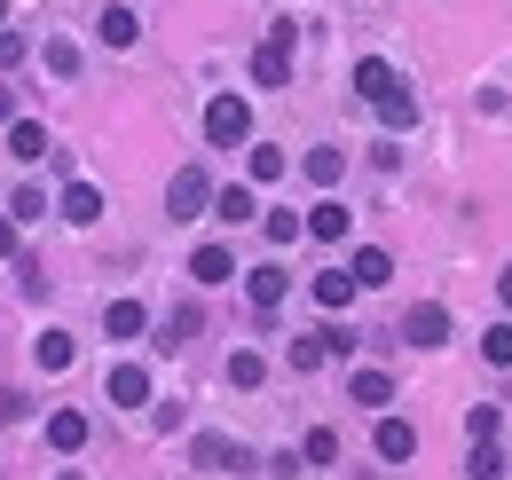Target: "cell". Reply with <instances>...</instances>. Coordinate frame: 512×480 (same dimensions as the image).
Here are the masks:
<instances>
[{
    "instance_id": "ba28073f",
    "label": "cell",
    "mask_w": 512,
    "mask_h": 480,
    "mask_svg": "<svg viewBox=\"0 0 512 480\" xmlns=\"http://www.w3.org/2000/svg\"><path fill=\"white\" fill-rule=\"evenodd\" d=\"M8 150H16V166L56 158V142H48V126H40V119H8Z\"/></svg>"
},
{
    "instance_id": "d590c367",
    "label": "cell",
    "mask_w": 512,
    "mask_h": 480,
    "mask_svg": "<svg viewBox=\"0 0 512 480\" xmlns=\"http://www.w3.org/2000/svg\"><path fill=\"white\" fill-rule=\"evenodd\" d=\"M497 292H505V307H512V268H505V276H497Z\"/></svg>"
},
{
    "instance_id": "f1b7e54d",
    "label": "cell",
    "mask_w": 512,
    "mask_h": 480,
    "mask_svg": "<svg viewBox=\"0 0 512 480\" xmlns=\"http://www.w3.org/2000/svg\"><path fill=\"white\" fill-rule=\"evenodd\" d=\"M40 56H48V71H56V79H79V48H71V40H48Z\"/></svg>"
},
{
    "instance_id": "9c48e42d",
    "label": "cell",
    "mask_w": 512,
    "mask_h": 480,
    "mask_svg": "<svg viewBox=\"0 0 512 480\" xmlns=\"http://www.w3.org/2000/svg\"><path fill=\"white\" fill-rule=\"evenodd\" d=\"M95 40H103V48H134V40H142V16H134L127 0H111V8L95 16Z\"/></svg>"
},
{
    "instance_id": "7c38bea8",
    "label": "cell",
    "mask_w": 512,
    "mask_h": 480,
    "mask_svg": "<svg viewBox=\"0 0 512 480\" xmlns=\"http://www.w3.org/2000/svg\"><path fill=\"white\" fill-rule=\"evenodd\" d=\"M253 87H292V48L284 40H260L253 48Z\"/></svg>"
},
{
    "instance_id": "4316f807",
    "label": "cell",
    "mask_w": 512,
    "mask_h": 480,
    "mask_svg": "<svg viewBox=\"0 0 512 480\" xmlns=\"http://www.w3.org/2000/svg\"><path fill=\"white\" fill-rule=\"evenodd\" d=\"M245 174H253V181H284V150H276V142H253Z\"/></svg>"
},
{
    "instance_id": "ac0fdd59",
    "label": "cell",
    "mask_w": 512,
    "mask_h": 480,
    "mask_svg": "<svg viewBox=\"0 0 512 480\" xmlns=\"http://www.w3.org/2000/svg\"><path fill=\"white\" fill-rule=\"evenodd\" d=\"M347 394H355L363 410H386V402H394V378H386V370H371V362H355V378H347Z\"/></svg>"
},
{
    "instance_id": "9a60e30c",
    "label": "cell",
    "mask_w": 512,
    "mask_h": 480,
    "mask_svg": "<svg viewBox=\"0 0 512 480\" xmlns=\"http://www.w3.org/2000/svg\"><path fill=\"white\" fill-rule=\"evenodd\" d=\"M48 449H56V457H79V449H87V410H56V418H48Z\"/></svg>"
},
{
    "instance_id": "d6986e66",
    "label": "cell",
    "mask_w": 512,
    "mask_h": 480,
    "mask_svg": "<svg viewBox=\"0 0 512 480\" xmlns=\"http://www.w3.org/2000/svg\"><path fill=\"white\" fill-rule=\"evenodd\" d=\"M308 292H316V307H331V315H339V307H355V292H363V284H355L347 268H323V276L308 284Z\"/></svg>"
},
{
    "instance_id": "d4e9b609",
    "label": "cell",
    "mask_w": 512,
    "mask_h": 480,
    "mask_svg": "<svg viewBox=\"0 0 512 480\" xmlns=\"http://www.w3.org/2000/svg\"><path fill=\"white\" fill-rule=\"evenodd\" d=\"M465 480H505V457H497V441H473V457H465Z\"/></svg>"
},
{
    "instance_id": "30bf717a",
    "label": "cell",
    "mask_w": 512,
    "mask_h": 480,
    "mask_svg": "<svg viewBox=\"0 0 512 480\" xmlns=\"http://www.w3.org/2000/svg\"><path fill=\"white\" fill-rule=\"evenodd\" d=\"M103 394H111L119 410H142V402H150V370H142V362H119V370L103 378Z\"/></svg>"
},
{
    "instance_id": "1f68e13d",
    "label": "cell",
    "mask_w": 512,
    "mask_h": 480,
    "mask_svg": "<svg viewBox=\"0 0 512 480\" xmlns=\"http://www.w3.org/2000/svg\"><path fill=\"white\" fill-rule=\"evenodd\" d=\"M497 425H505L497 410H473V418H465V433H473V441H497Z\"/></svg>"
},
{
    "instance_id": "cb8c5ba5",
    "label": "cell",
    "mask_w": 512,
    "mask_h": 480,
    "mask_svg": "<svg viewBox=\"0 0 512 480\" xmlns=\"http://www.w3.org/2000/svg\"><path fill=\"white\" fill-rule=\"evenodd\" d=\"M300 465H339V433H331V425H316V433L300 441Z\"/></svg>"
},
{
    "instance_id": "7a4b0ae2",
    "label": "cell",
    "mask_w": 512,
    "mask_h": 480,
    "mask_svg": "<svg viewBox=\"0 0 512 480\" xmlns=\"http://www.w3.org/2000/svg\"><path fill=\"white\" fill-rule=\"evenodd\" d=\"M205 205H213V181H205V166H182V174L166 181V213H174V221H197Z\"/></svg>"
},
{
    "instance_id": "e575fe53",
    "label": "cell",
    "mask_w": 512,
    "mask_h": 480,
    "mask_svg": "<svg viewBox=\"0 0 512 480\" xmlns=\"http://www.w3.org/2000/svg\"><path fill=\"white\" fill-rule=\"evenodd\" d=\"M0 119H16V95H8V87H0Z\"/></svg>"
},
{
    "instance_id": "d6a6232c",
    "label": "cell",
    "mask_w": 512,
    "mask_h": 480,
    "mask_svg": "<svg viewBox=\"0 0 512 480\" xmlns=\"http://www.w3.org/2000/svg\"><path fill=\"white\" fill-rule=\"evenodd\" d=\"M24 63V32H0V71H16Z\"/></svg>"
},
{
    "instance_id": "603a6c76",
    "label": "cell",
    "mask_w": 512,
    "mask_h": 480,
    "mask_svg": "<svg viewBox=\"0 0 512 480\" xmlns=\"http://www.w3.org/2000/svg\"><path fill=\"white\" fill-rule=\"evenodd\" d=\"M339 174H347V150H308V181L316 189H339Z\"/></svg>"
},
{
    "instance_id": "836d02e7",
    "label": "cell",
    "mask_w": 512,
    "mask_h": 480,
    "mask_svg": "<svg viewBox=\"0 0 512 480\" xmlns=\"http://www.w3.org/2000/svg\"><path fill=\"white\" fill-rule=\"evenodd\" d=\"M0 260H16V221L0 213Z\"/></svg>"
},
{
    "instance_id": "e0dca14e",
    "label": "cell",
    "mask_w": 512,
    "mask_h": 480,
    "mask_svg": "<svg viewBox=\"0 0 512 480\" xmlns=\"http://www.w3.org/2000/svg\"><path fill=\"white\" fill-rule=\"evenodd\" d=\"M347 276H355V284H363V292H379L386 276H394V252H386V244H363V252H355V260H347Z\"/></svg>"
},
{
    "instance_id": "2e32d148",
    "label": "cell",
    "mask_w": 512,
    "mask_h": 480,
    "mask_svg": "<svg viewBox=\"0 0 512 480\" xmlns=\"http://www.w3.org/2000/svg\"><path fill=\"white\" fill-rule=\"evenodd\" d=\"M64 221L71 229H95V221H103V189H95V181H71L64 189Z\"/></svg>"
},
{
    "instance_id": "f546056e",
    "label": "cell",
    "mask_w": 512,
    "mask_h": 480,
    "mask_svg": "<svg viewBox=\"0 0 512 480\" xmlns=\"http://www.w3.org/2000/svg\"><path fill=\"white\" fill-rule=\"evenodd\" d=\"M481 355L497 362V370H512V323H489V339H481Z\"/></svg>"
},
{
    "instance_id": "4dcf8cb0",
    "label": "cell",
    "mask_w": 512,
    "mask_h": 480,
    "mask_svg": "<svg viewBox=\"0 0 512 480\" xmlns=\"http://www.w3.org/2000/svg\"><path fill=\"white\" fill-rule=\"evenodd\" d=\"M308 229H300V213H268V244H300Z\"/></svg>"
},
{
    "instance_id": "277c9868",
    "label": "cell",
    "mask_w": 512,
    "mask_h": 480,
    "mask_svg": "<svg viewBox=\"0 0 512 480\" xmlns=\"http://www.w3.org/2000/svg\"><path fill=\"white\" fill-rule=\"evenodd\" d=\"M402 339H410V347H442V339H449V307L442 300H418L410 315H402Z\"/></svg>"
},
{
    "instance_id": "8d00e7d4",
    "label": "cell",
    "mask_w": 512,
    "mask_h": 480,
    "mask_svg": "<svg viewBox=\"0 0 512 480\" xmlns=\"http://www.w3.org/2000/svg\"><path fill=\"white\" fill-rule=\"evenodd\" d=\"M0 24H8V0H0Z\"/></svg>"
},
{
    "instance_id": "83f0119b",
    "label": "cell",
    "mask_w": 512,
    "mask_h": 480,
    "mask_svg": "<svg viewBox=\"0 0 512 480\" xmlns=\"http://www.w3.org/2000/svg\"><path fill=\"white\" fill-rule=\"evenodd\" d=\"M40 213H48V197H40V189H32V181H24V189H16V197H8V221H40Z\"/></svg>"
},
{
    "instance_id": "ffe728a7",
    "label": "cell",
    "mask_w": 512,
    "mask_h": 480,
    "mask_svg": "<svg viewBox=\"0 0 512 480\" xmlns=\"http://www.w3.org/2000/svg\"><path fill=\"white\" fill-rule=\"evenodd\" d=\"M103 331H111V339H142V331H150V307L142 300H111L103 307Z\"/></svg>"
},
{
    "instance_id": "484cf974",
    "label": "cell",
    "mask_w": 512,
    "mask_h": 480,
    "mask_svg": "<svg viewBox=\"0 0 512 480\" xmlns=\"http://www.w3.org/2000/svg\"><path fill=\"white\" fill-rule=\"evenodd\" d=\"M371 111H379V119L394 126V134H402V126H418V95L402 87V95H386V103H371Z\"/></svg>"
},
{
    "instance_id": "52a82bcc",
    "label": "cell",
    "mask_w": 512,
    "mask_h": 480,
    "mask_svg": "<svg viewBox=\"0 0 512 480\" xmlns=\"http://www.w3.org/2000/svg\"><path fill=\"white\" fill-rule=\"evenodd\" d=\"M371 449H379L386 465H410V457H418V425H410V418H379Z\"/></svg>"
},
{
    "instance_id": "44dd1931",
    "label": "cell",
    "mask_w": 512,
    "mask_h": 480,
    "mask_svg": "<svg viewBox=\"0 0 512 480\" xmlns=\"http://www.w3.org/2000/svg\"><path fill=\"white\" fill-rule=\"evenodd\" d=\"M32 362H40L48 378H56V370H71V362H79V347H71V331H40V339H32Z\"/></svg>"
},
{
    "instance_id": "5bb4252c",
    "label": "cell",
    "mask_w": 512,
    "mask_h": 480,
    "mask_svg": "<svg viewBox=\"0 0 512 480\" xmlns=\"http://www.w3.org/2000/svg\"><path fill=\"white\" fill-rule=\"evenodd\" d=\"M190 276L205 284V292L229 284V276H237V252H229V244H197V252H190Z\"/></svg>"
},
{
    "instance_id": "6da1fadb",
    "label": "cell",
    "mask_w": 512,
    "mask_h": 480,
    "mask_svg": "<svg viewBox=\"0 0 512 480\" xmlns=\"http://www.w3.org/2000/svg\"><path fill=\"white\" fill-rule=\"evenodd\" d=\"M205 142H213V150H245V142H253V103H245V95H213V103H205Z\"/></svg>"
},
{
    "instance_id": "8fae6325",
    "label": "cell",
    "mask_w": 512,
    "mask_h": 480,
    "mask_svg": "<svg viewBox=\"0 0 512 480\" xmlns=\"http://www.w3.org/2000/svg\"><path fill=\"white\" fill-rule=\"evenodd\" d=\"M284 292H292V276H284L276 260H268V268H253V276H245V300H253L260 315H276V307H284Z\"/></svg>"
},
{
    "instance_id": "7402d4cb",
    "label": "cell",
    "mask_w": 512,
    "mask_h": 480,
    "mask_svg": "<svg viewBox=\"0 0 512 480\" xmlns=\"http://www.w3.org/2000/svg\"><path fill=\"white\" fill-rule=\"evenodd\" d=\"M229 386H245V394H253V386H268V355L237 347V355H229Z\"/></svg>"
},
{
    "instance_id": "4fadbf2b",
    "label": "cell",
    "mask_w": 512,
    "mask_h": 480,
    "mask_svg": "<svg viewBox=\"0 0 512 480\" xmlns=\"http://www.w3.org/2000/svg\"><path fill=\"white\" fill-rule=\"evenodd\" d=\"M260 213V197H253V181H229V189H213V221H229V229H245Z\"/></svg>"
},
{
    "instance_id": "3957f363",
    "label": "cell",
    "mask_w": 512,
    "mask_h": 480,
    "mask_svg": "<svg viewBox=\"0 0 512 480\" xmlns=\"http://www.w3.org/2000/svg\"><path fill=\"white\" fill-rule=\"evenodd\" d=\"M190 457L205 465V473H245V465H253V449H245V441H229V433H197Z\"/></svg>"
},
{
    "instance_id": "8992f818",
    "label": "cell",
    "mask_w": 512,
    "mask_h": 480,
    "mask_svg": "<svg viewBox=\"0 0 512 480\" xmlns=\"http://www.w3.org/2000/svg\"><path fill=\"white\" fill-rule=\"evenodd\" d=\"M300 229H308V237H316V244H339V237H347V229H355V213H347V205H339V197H316V205H308V221H300Z\"/></svg>"
},
{
    "instance_id": "5b68a950",
    "label": "cell",
    "mask_w": 512,
    "mask_h": 480,
    "mask_svg": "<svg viewBox=\"0 0 512 480\" xmlns=\"http://www.w3.org/2000/svg\"><path fill=\"white\" fill-rule=\"evenodd\" d=\"M355 95H363V103H386V95H402V71H394L386 56H363V63H355Z\"/></svg>"
}]
</instances>
